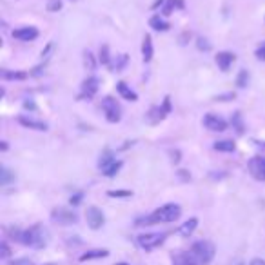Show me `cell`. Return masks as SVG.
<instances>
[{
  "label": "cell",
  "instance_id": "484cf974",
  "mask_svg": "<svg viewBox=\"0 0 265 265\" xmlns=\"http://www.w3.org/2000/svg\"><path fill=\"white\" fill-rule=\"evenodd\" d=\"M175 7H182L180 0H167V5L164 7V15H171V11L175 9Z\"/></svg>",
  "mask_w": 265,
  "mask_h": 265
},
{
  "label": "cell",
  "instance_id": "e0dca14e",
  "mask_svg": "<svg viewBox=\"0 0 265 265\" xmlns=\"http://www.w3.org/2000/svg\"><path fill=\"white\" fill-rule=\"evenodd\" d=\"M109 255V251L105 249H95V251H87L85 255L80 256V262H87V260H95V258H105Z\"/></svg>",
  "mask_w": 265,
  "mask_h": 265
},
{
  "label": "cell",
  "instance_id": "7402d4cb",
  "mask_svg": "<svg viewBox=\"0 0 265 265\" xmlns=\"http://www.w3.org/2000/svg\"><path fill=\"white\" fill-rule=\"evenodd\" d=\"M120 167H122V162H113V164L111 165H107V167H105V169H102V173H104L105 176H115L116 173H118V171H120Z\"/></svg>",
  "mask_w": 265,
  "mask_h": 265
},
{
  "label": "cell",
  "instance_id": "60d3db41",
  "mask_svg": "<svg viewBox=\"0 0 265 265\" xmlns=\"http://www.w3.org/2000/svg\"><path fill=\"white\" fill-rule=\"evenodd\" d=\"M175 265H176V264H175Z\"/></svg>",
  "mask_w": 265,
  "mask_h": 265
},
{
  "label": "cell",
  "instance_id": "4dcf8cb0",
  "mask_svg": "<svg viewBox=\"0 0 265 265\" xmlns=\"http://www.w3.org/2000/svg\"><path fill=\"white\" fill-rule=\"evenodd\" d=\"M233 125H236V131H238V133H244V125H242V120H240V113H235V116H233Z\"/></svg>",
  "mask_w": 265,
  "mask_h": 265
},
{
  "label": "cell",
  "instance_id": "ba28073f",
  "mask_svg": "<svg viewBox=\"0 0 265 265\" xmlns=\"http://www.w3.org/2000/svg\"><path fill=\"white\" fill-rule=\"evenodd\" d=\"M204 125L209 131H218V133L227 129V122H225L224 118H220L218 115H213V113L204 116Z\"/></svg>",
  "mask_w": 265,
  "mask_h": 265
},
{
  "label": "cell",
  "instance_id": "8d00e7d4",
  "mask_svg": "<svg viewBox=\"0 0 265 265\" xmlns=\"http://www.w3.org/2000/svg\"><path fill=\"white\" fill-rule=\"evenodd\" d=\"M80 200H82V195H76V196H71V204H80Z\"/></svg>",
  "mask_w": 265,
  "mask_h": 265
},
{
  "label": "cell",
  "instance_id": "9c48e42d",
  "mask_svg": "<svg viewBox=\"0 0 265 265\" xmlns=\"http://www.w3.org/2000/svg\"><path fill=\"white\" fill-rule=\"evenodd\" d=\"M53 220L58 222V224H62V225H69V224H75L78 218H76V215L73 213V211L60 207V209L53 211Z\"/></svg>",
  "mask_w": 265,
  "mask_h": 265
},
{
  "label": "cell",
  "instance_id": "4fadbf2b",
  "mask_svg": "<svg viewBox=\"0 0 265 265\" xmlns=\"http://www.w3.org/2000/svg\"><path fill=\"white\" fill-rule=\"evenodd\" d=\"M153 40H151L149 35L144 36V44H142V56H144V62H151L153 60Z\"/></svg>",
  "mask_w": 265,
  "mask_h": 265
},
{
  "label": "cell",
  "instance_id": "603a6c76",
  "mask_svg": "<svg viewBox=\"0 0 265 265\" xmlns=\"http://www.w3.org/2000/svg\"><path fill=\"white\" fill-rule=\"evenodd\" d=\"M13 178H15V175H13L9 169H7V167H2V171H0V184L7 185Z\"/></svg>",
  "mask_w": 265,
  "mask_h": 265
},
{
  "label": "cell",
  "instance_id": "30bf717a",
  "mask_svg": "<svg viewBox=\"0 0 265 265\" xmlns=\"http://www.w3.org/2000/svg\"><path fill=\"white\" fill-rule=\"evenodd\" d=\"M36 36H38V29L36 27H20V29H15L13 31V38L16 40H22V42H31L35 40Z\"/></svg>",
  "mask_w": 265,
  "mask_h": 265
},
{
  "label": "cell",
  "instance_id": "ab89813d",
  "mask_svg": "<svg viewBox=\"0 0 265 265\" xmlns=\"http://www.w3.org/2000/svg\"><path fill=\"white\" fill-rule=\"evenodd\" d=\"M44 265H56V264H44Z\"/></svg>",
  "mask_w": 265,
  "mask_h": 265
},
{
  "label": "cell",
  "instance_id": "9a60e30c",
  "mask_svg": "<svg viewBox=\"0 0 265 265\" xmlns=\"http://www.w3.org/2000/svg\"><path fill=\"white\" fill-rule=\"evenodd\" d=\"M196 225H198V220H196V218H191V220H187L185 224L180 225V229H178V235L184 236V238H187V236L193 235V231L196 229Z\"/></svg>",
  "mask_w": 265,
  "mask_h": 265
},
{
  "label": "cell",
  "instance_id": "d4e9b609",
  "mask_svg": "<svg viewBox=\"0 0 265 265\" xmlns=\"http://www.w3.org/2000/svg\"><path fill=\"white\" fill-rule=\"evenodd\" d=\"M247 82H249V73H247L245 69H242L240 75H238V78H236V85H238V87H245Z\"/></svg>",
  "mask_w": 265,
  "mask_h": 265
},
{
  "label": "cell",
  "instance_id": "52a82bcc",
  "mask_svg": "<svg viewBox=\"0 0 265 265\" xmlns=\"http://www.w3.org/2000/svg\"><path fill=\"white\" fill-rule=\"evenodd\" d=\"M85 220H87V225H89L91 229L96 231L105 224V216L98 207L93 205V207H87V211H85Z\"/></svg>",
  "mask_w": 265,
  "mask_h": 265
},
{
  "label": "cell",
  "instance_id": "74e56055",
  "mask_svg": "<svg viewBox=\"0 0 265 265\" xmlns=\"http://www.w3.org/2000/svg\"><path fill=\"white\" fill-rule=\"evenodd\" d=\"M180 176H182V178H185V180H187V178H191V176L187 175V171H180Z\"/></svg>",
  "mask_w": 265,
  "mask_h": 265
},
{
  "label": "cell",
  "instance_id": "cb8c5ba5",
  "mask_svg": "<svg viewBox=\"0 0 265 265\" xmlns=\"http://www.w3.org/2000/svg\"><path fill=\"white\" fill-rule=\"evenodd\" d=\"M84 64H85V67H87L89 71H95V67H96L95 56L91 55L89 51H85V53H84Z\"/></svg>",
  "mask_w": 265,
  "mask_h": 265
},
{
  "label": "cell",
  "instance_id": "83f0119b",
  "mask_svg": "<svg viewBox=\"0 0 265 265\" xmlns=\"http://www.w3.org/2000/svg\"><path fill=\"white\" fill-rule=\"evenodd\" d=\"M60 9H62L60 0H49V2H47V11H49V13H56V11H60Z\"/></svg>",
  "mask_w": 265,
  "mask_h": 265
},
{
  "label": "cell",
  "instance_id": "f35d334b",
  "mask_svg": "<svg viewBox=\"0 0 265 265\" xmlns=\"http://www.w3.org/2000/svg\"><path fill=\"white\" fill-rule=\"evenodd\" d=\"M115 265H129V264H124V262H120V264H115Z\"/></svg>",
  "mask_w": 265,
  "mask_h": 265
},
{
  "label": "cell",
  "instance_id": "f546056e",
  "mask_svg": "<svg viewBox=\"0 0 265 265\" xmlns=\"http://www.w3.org/2000/svg\"><path fill=\"white\" fill-rule=\"evenodd\" d=\"M0 256H2V258H9V256H11L9 245L5 244V242H2V244H0Z\"/></svg>",
  "mask_w": 265,
  "mask_h": 265
},
{
  "label": "cell",
  "instance_id": "277c9868",
  "mask_svg": "<svg viewBox=\"0 0 265 265\" xmlns=\"http://www.w3.org/2000/svg\"><path fill=\"white\" fill-rule=\"evenodd\" d=\"M136 240H138V245H140L142 249L153 251V249H156L158 245L164 244L165 235H164V233H145V235L138 236Z\"/></svg>",
  "mask_w": 265,
  "mask_h": 265
},
{
  "label": "cell",
  "instance_id": "ac0fdd59",
  "mask_svg": "<svg viewBox=\"0 0 265 265\" xmlns=\"http://www.w3.org/2000/svg\"><path fill=\"white\" fill-rule=\"evenodd\" d=\"M215 149L222 151V153H233L236 149V145L233 140H220V142H215Z\"/></svg>",
  "mask_w": 265,
  "mask_h": 265
},
{
  "label": "cell",
  "instance_id": "2e32d148",
  "mask_svg": "<svg viewBox=\"0 0 265 265\" xmlns=\"http://www.w3.org/2000/svg\"><path fill=\"white\" fill-rule=\"evenodd\" d=\"M20 124L29 127V129H36V131H47V125L44 122L33 120V118H27V116H20Z\"/></svg>",
  "mask_w": 265,
  "mask_h": 265
},
{
  "label": "cell",
  "instance_id": "7a4b0ae2",
  "mask_svg": "<svg viewBox=\"0 0 265 265\" xmlns=\"http://www.w3.org/2000/svg\"><path fill=\"white\" fill-rule=\"evenodd\" d=\"M182 215L180 205L176 204H167L162 205L160 209H156L155 213L147 218H142V220L136 222V225H153V224H169V222L178 220Z\"/></svg>",
  "mask_w": 265,
  "mask_h": 265
},
{
  "label": "cell",
  "instance_id": "d6a6232c",
  "mask_svg": "<svg viewBox=\"0 0 265 265\" xmlns=\"http://www.w3.org/2000/svg\"><path fill=\"white\" fill-rule=\"evenodd\" d=\"M9 265H33V260H29V258H18V260L11 262Z\"/></svg>",
  "mask_w": 265,
  "mask_h": 265
},
{
  "label": "cell",
  "instance_id": "5b68a950",
  "mask_svg": "<svg viewBox=\"0 0 265 265\" xmlns=\"http://www.w3.org/2000/svg\"><path fill=\"white\" fill-rule=\"evenodd\" d=\"M102 109L105 113V118L109 122H118L120 120V105L115 98H111V96H105L104 100H102Z\"/></svg>",
  "mask_w": 265,
  "mask_h": 265
},
{
  "label": "cell",
  "instance_id": "1f68e13d",
  "mask_svg": "<svg viewBox=\"0 0 265 265\" xmlns=\"http://www.w3.org/2000/svg\"><path fill=\"white\" fill-rule=\"evenodd\" d=\"M256 58L258 60H265V42H262V45L256 49Z\"/></svg>",
  "mask_w": 265,
  "mask_h": 265
},
{
  "label": "cell",
  "instance_id": "f1b7e54d",
  "mask_svg": "<svg viewBox=\"0 0 265 265\" xmlns=\"http://www.w3.org/2000/svg\"><path fill=\"white\" fill-rule=\"evenodd\" d=\"M107 195L113 196V198H125V196H131L133 193L131 191H109Z\"/></svg>",
  "mask_w": 265,
  "mask_h": 265
},
{
  "label": "cell",
  "instance_id": "8992f818",
  "mask_svg": "<svg viewBox=\"0 0 265 265\" xmlns=\"http://www.w3.org/2000/svg\"><path fill=\"white\" fill-rule=\"evenodd\" d=\"M247 169H249L251 176L256 178V180L264 182L265 180V158L264 156H253L247 164Z\"/></svg>",
  "mask_w": 265,
  "mask_h": 265
},
{
  "label": "cell",
  "instance_id": "836d02e7",
  "mask_svg": "<svg viewBox=\"0 0 265 265\" xmlns=\"http://www.w3.org/2000/svg\"><path fill=\"white\" fill-rule=\"evenodd\" d=\"M198 49L209 51V49H211V45L207 44V40H204V38H198Z\"/></svg>",
  "mask_w": 265,
  "mask_h": 265
},
{
  "label": "cell",
  "instance_id": "4316f807",
  "mask_svg": "<svg viewBox=\"0 0 265 265\" xmlns=\"http://www.w3.org/2000/svg\"><path fill=\"white\" fill-rule=\"evenodd\" d=\"M100 62H102V64H105V65H109V62H111L109 47H107V45H102V47H100Z\"/></svg>",
  "mask_w": 265,
  "mask_h": 265
},
{
  "label": "cell",
  "instance_id": "d6986e66",
  "mask_svg": "<svg viewBox=\"0 0 265 265\" xmlns=\"http://www.w3.org/2000/svg\"><path fill=\"white\" fill-rule=\"evenodd\" d=\"M149 25H151V27H153L155 31H167V29L171 27V25L167 24V22H165L164 18H160V16H153V18L149 20Z\"/></svg>",
  "mask_w": 265,
  "mask_h": 265
},
{
  "label": "cell",
  "instance_id": "44dd1931",
  "mask_svg": "<svg viewBox=\"0 0 265 265\" xmlns=\"http://www.w3.org/2000/svg\"><path fill=\"white\" fill-rule=\"evenodd\" d=\"M113 162H116V160H115V155H113L111 151H105L104 155L100 156V162H98V167H100V169H105V167H107V165H111V164H113Z\"/></svg>",
  "mask_w": 265,
  "mask_h": 265
},
{
  "label": "cell",
  "instance_id": "3957f363",
  "mask_svg": "<svg viewBox=\"0 0 265 265\" xmlns=\"http://www.w3.org/2000/svg\"><path fill=\"white\" fill-rule=\"evenodd\" d=\"M22 244L29 245L33 249H44L45 245L49 244V231L45 229L44 225H33L24 231Z\"/></svg>",
  "mask_w": 265,
  "mask_h": 265
},
{
  "label": "cell",
  "instance_id": "5bb4252c",
  "mask_svg": "<svg viewBox=\"0 0 265 265\" xmlns=\"http://www.w3.org/2000/svg\"><path fill=\"white\" fill-rule=\"evenodd\" d=\"M116 91H118V93L124 96L125 100H129V102H136V100H138L136 93H135V91H131L129 87H127V84H125V82H118V84H116Z\"/></svg>",
  "mask_w": 265,
  "mask_h": 265
},
{
  "label": "cell",
  "instance_id": "6da1fadb",
  "mask_svg": "<svg viewBox=\"0 0 265 265\" xmlns=\"http://www.w3.org/2000/svg\"><path fill=\"white\" fill-rule=\"evenodd\" d=\"M215 258V245L207 240L195 242L187 253H182L175 258L176 265H209Z\"/></svg>",
  "mask_w": 265,
  "mask_h": 265
},
{
  "label": "cell",
  "instance_id": "d590c367",
  "mask_svg": "<svg viewBox=\"0 0 265 265\" xmlns=\"http://www.w3.org/2000/svg\"><path fill=\"white\" fill-rule=\"evenodd\" d=\"M249 265H265V260H262V258H253V260L249 262Z\"/></svg>",
  "mask_w": 265,
  "mask_h": 265
},
{
  "label": "cell",
  "instance_id": "7c38bea8",
  "mask_svg": "<svg viewBox=\"0 0 265 265\" xmlns=\"http://www.w3.org/2000/svg\"><path fill=\"white\" fill-rule=\"evenodd\" d=\"M235 60H236V56L233 55V53H229V51H222V53L216 55V65H218L222 71H229V67L235 64Z\"/></svg>",
  "mask_w": 265,
  "mask_h": 265
},
{
  "label": "cell",
  "instance_id": "8fae6325",
  "mask_svg": "<svg viewBox=\"0 0 265 265\" xmlns=\"http://www.w3.org/2000/svg\"><path fill=\"white\" fill-rule=\"evenodd\" d=\"M96 91H98V80H96L95 76H91V78H87V80H84V84H82V95L80 98H93V96L96 95Z\"/></svg>",
  "mask_w": 265,
  "mask_h": 265
},
{
  "label": "cell",
  "instance_id": "ffe728a7",
  "mask_svg": "<svg viewBox=\"0 0 265 265\" xmlns=\"http://www.w3.org/2000/svg\"><path fill=\"white\" fill-rule=\"evenodd\" d=\"M0 76L4 78V80H24V78H27V73H22V71H18V73H9V71H2L0 73Z\"/></svg>",
  "mask_w": 265,
  "mask_h": 265
},
{
  "label": "cell",
  "instance_id": "e575fe53",
  "mask_svg": "<svg viewBox=\"0 0 265 265\" xmlns=\"http://www.w3.org/2000/svg\"><path fill=\"white\" fill-rule=\"evenodd\" d=\"M227 98H235V93H229V95H224V96H216V100H220V102H227Z\"/></svg>",
  "mask_w": 265,
  "mask_h": 265
}]
</instances>
